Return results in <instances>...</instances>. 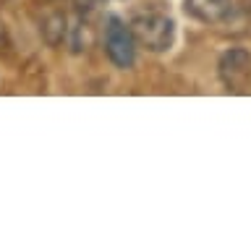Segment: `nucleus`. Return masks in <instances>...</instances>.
Returning <instances> with one entry per match:
<instances>
[{"mask_svg": "<svg viewBox=\"0 0 251 251\" xmlns=\"http://www.w3.org/2000/svg\"><path fill=\"white\" fill-rule=\"evenodd\" d=\"M128 26L136 45L149 52H165L176 39V21L165 13H139L136 19H131Z\"/></svg>", "mask_w": 251, "mask_h": 251, "instance_id": "1", "label": "nucleus"}, {"mask_svg": "<svg viewBox=\"0 0 251 251\" xmlns=\"http://www.w3.org/2000/svg\"><path fill=\"white\" fill-rule=\"evenodd\" d=\"M102 39H105V52L110 63L115 68H131L133 60H136V39H133L131 26L118 16H107L105 19V31H102Z\"/></svg>", "mask_w": 251, "mask_h": 251, "instance_id": "2", "label": "nucleus"}, {"mask_svg": "<svg viewBox=\"0 0 251 251\" xmlns=\"http://www.w3.org/2000/svg\"><path fill=\"white\" fill-rule=\"evenodd\" d=\"M217 76L223 86L233 94H243L251 89V52L243 47H230L220 55Z\"/></svg>", "mask_w": 251, "mask_h": 251, "instance_id": "3", "label": "nucleus"}, {"mask_svg": "<svg viewBox=\"0 0 251 251\" xmlns=\"http://www.w3.org/2000/svg\"><path fill=\"white\" fill-rule=\"evenodd\" d=\"M183 8L191 19L215 26L233 13V0H186Z\"/></svg>", "mask_w": 251, "mask_h": 251, "instance_id": "4", "label": "nucleus"}, {"mask_svg": "<svg viewBox=\"0 0 251 251\" xmlns=\"http://www.w3.org/2000/svg\"><path fill=\"white\" fill-rule=\"evenodd\" d=\"M42 37L50 47H60L68 37V21L63 11H52L42 19Z\"/></svg>", "mask_w": 251, "mask_h": 251, "instance_id": "5", "label": "nucleus"}, {"mask_svg": "<svg viewBox=\"0 0 251 251\" xmlns=\"http://www.w3.org/2000/svg\"><path fill=\"white\" fill-rule=\"evenodd\" d=\"M5 47H8V31L3 26V21H0V50H5Z\"/></svg>", "mask_w": 251, "mask_h": 251, "instance_id": "6", "label": "nucleus"}]
</instances>
